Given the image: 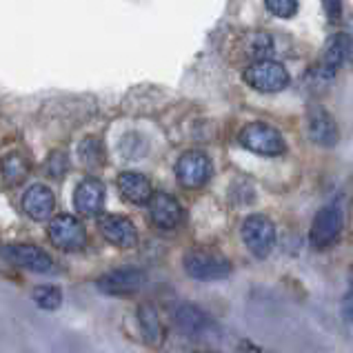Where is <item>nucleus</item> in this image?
<instances>
[{"instance_id":"7ed1b4c3","label":"nucleus","mask_w":353,"mask_h":353,"mask_svg":"<svg viewBox=\"0 0 353 353\" xmlns=\"http://www.w3.org/2000/svg\"><path fill=\"white\" fill-rule=\"evenodd\" d=\"M238 140L242 147L256 156L276 158L287 151V143H285V138H282V134L276 127H271L267 123H251L247 127H242Z\"/></svg>"},{"instance_id":"1a4fd4ad","label":"nucleus","mask_w":353,"mask_h":353,"mask_svg":"<svg viewBox=\"0 0 353 353\" xmlns=\"http://www.w3.org/2000/svg\"><path fill=\"white\" fill-rule=\"evenodd\" d=\"M5 258L16 267H23L34 274H49L54 269V258L45 249L36 245H25V242H14L5 247Z\"/></svg>"},{"instance_id":"423d86ee","label":"nucleus","mask_w":353,"mask_h":353,"mask_svg":"<svg viewBox=\"0 0 353 353\" xmlns=\"http://www.w3.org/2000/svg\"><path fill=\"white\" fill-rule=\"evenodd\" d=\"M240 236L245 247L254 254L258 260H265L271 256L276 247V225L267 216H249L240 227Z\"/></svg>"},{"instance_id":"6ab92c4d","label":"nucleus","mask_w":353,"mask_h":353,"mask_svg":"<svg viewBox=\"0 0 353 353\" xmlns=\"http://www.w3.org/2000/svg\"><path fill=\"white\" fill-rule=\"evenodd\" d=\"M32 298L43 311H56L63 305V291L56 285H38L32 291Z\"/></svg>"},{"instance_id":"2eb2a0df","label":"nucleus","mask_w":353,"mask_h":353,"mask_svg":"<svg viewBox=\"0 0 353 353\" xmlns=\"http://www.w3.org/2000/svg\"><path fill=\"white\" fill-rule=\"evenodd\" d=\"M20 207H23L25 216H29L32 220H49L54 214V209H56V198H54L49 187L34 185L23 194Z\"/></svg>"},{"instance_id":"aec40b11","label":"nucleus","mask_w":353,"mask_h":353,"mask_svg":"<svg viewBox=\"0 0 353 353\" xmlns=\"http://www.w3.org/2000/svg\"><path fill=\"white\" fill-rule=\"evenodd\" d=\"M29 174V165L27 160L20 154H7L3 160V176L7 185H18L23 183Z\"/></svg>"},{"instance_id":"412c9836","label":"nucleus","mask_w":353,"mask_h":353,"mask_svg":"<svg viewBox=\"0 0 353 353\" xmlns=\"http://www.w3.org/2000/svg\"><path fill=\"white\" fill-rule=\"evenodd\" d=\"M340 314H342V322H345V327L349 331H353V267L349 269L345 296H342V302H340Z\"/></svg>"},{"instance_id":"20e7f679","label":"nucleus","mask_w":353,"mask_h":353,"mask_svg":"<svg viewBox=\"0 0 353 353\" xmlns=\"http://www.w3.org/2000/svg\"><path fill=\"white\" fill-rule=\"evenodd\" d=\"M147 285V274L140 267H118L96 280L100 294L112 298H129Z\"/></svg>"},{"instance_id":"dca6fc26","label":"nucleus","mask_w":353,"mask_h":353,"mask_svg":"<svg viewBox=\"0 0 353 353\" xmlns=\"http://www.w3.org/2000/svg\"><path fill=\"white\" fill-rule=\"evenodd\" d=\"M309 138L311 143H316L320 147H334L338 143V125L336 120L329 116L325 107H311L309 109Z\"/></svg>"},{"instance_id":"9d476101","label":"nucleus","mask_w":353,"mask_h":353,"mask_svg":"<svg viewBox=\"0 0 353 353\" xmlns=\"http://www.w3.org/2000/svg\"><path fill=\"white\" fill-rule=\"evenodd\" d=\"M171 320H174V325L180 334L191 336V338L207 336L209 331L214 329V322L207 316V311L191 305V302H178V305L171 309Z\"/></svg>"},{"instance_id":"a211bd4d","label":"nucleus","mask_w":353,"mask_h":353,"mask_svg":"<svg viewBox=\"0 0 353 353\" xmlns=\"http://www.w3.org/2000/svg\"><path fill=\"white\" fill-rule=\"evenodd\" d=\"M136 318H138V327H140V334L147 340V345L151 347H160L165 342V325L163 320L158 316V309L154 305H140L136 311Z\"/></svg>"},{"instance_id":"4468645a","label":"nucleus","mask_w":353,"mask_h":353,"mask_svg":"<svg viewBox=\"0 0 353 353\" xmlns=\"http://www.w3.org/2000/svg\"><path fill=\"white\" fill-rule=\"evenodd\" d=\"M74 207L83 216H98L105 207V185L98 178H85L74 191Z\"/></svg>"},{"instance_id":"b1692460","label":"nucleus","mask_w":353,"mask_h":353,"mask_svg":"<svg viewBox=\"0 0 353 353\" xmlns=\"http://www.w3.org/2000/svg\"><path fill=\"white\" fill-rule=\"evenodd\" d=\"M242 353H269V351L260 349V347H254V345H242Z\"/></svg>"},{"instance_id":"9b49d317","label":"nucleus","mask_w":353,"mask_h":353,"mask_svg":"<svg viewBox=\"0 0 353 353\" xmlns=\"http://www.w3.org/2000/svg\"><path fill=\"white\" fill-rule=\"evenodd\" d=\"M345 63H353V49H351V38L347 32H340L329 38L325 45V52L320 58V76L322 78H334L338 69Z\"/></svg>"},{"instance_id":"5701e85b","label":"nucleus","mask_w":353,"mask_h":353,"mask_svg":"<svg viewBox=\"0 0 353 353\" xmlns=\"http://www.w3.org/2000/svg\"><path fill=\"white\" fill-rule=\"evenodd\" d=\"M322 5H325V14L331 23H340L342 18V0H322Z\"/></svg>"},{"instance_id":"0eeeda50","label":"nucleus","mask_w":353,"mask_h":353,"mask_svg":"<svg viewBox=\"0 0 353 353\" xmlns=\"http://www.w3.org/2000/svg\"><path fill=\"white\" fill-rule=\"evenodd\" d=\"M52 242L63 251H80L87 245V231L80 225V220L69 216V214H60L52 218L47 229Z\"/></svg>"},{"instance_id":"f257e3e1","label":"nucleus","mask_w":353,"mask_h":353,"mask_svg":"<svg viewBox=\"0 0 353 353\" xmlns=\"http://www.w3.org/2000/svg\"><path fill=\"white\" fill-rule=\"evenodd\" d=\"M183 269L189 278L200 282L225 280L231 276L234 265L227 256L214 249H189L183 258Z\"/></svg>"},{"instance_id":"f3484780","label":"nucleus","mask_w":353,"mask_h":353,"mask_svg":"<svg viewBox=\"0 0 353 353\" xmlns=\"http://www.w3.org/2000/svg\"><path fill=\"white\" fill-rule=\"evenodd\" d=\"M118 189H120V196L134 205H149L151 198H154L151 183L143 174H136V171H125V174H120Z\"/></svg>"},{"instance_id":"ddd939ff","label":"nucleus","mask_w":353,"mask_h":353,"mask_svg":"<svg viewBox=\"0 0 353 353\" xmlns=\"http://www.w3.org/2000/svg\"><path fill=\"white\" fill-rule=\"evenodd\" d=\"M149 216L154 220V225L158 229H176L185 218V211L180 207V203L169 194H154L149 203Z\"/></svg>"},{"instance_id":"f8f14e48","label":"nucleus","mask_w":353,"mask_h":353,"mask_svg":"<svg viewBox=\"0 0 353 353\" xmlns=\"http://www.w3.org/2000/svg\"><path fill=\"white\" fill-rule=\"evenodd\" d=\"M98 229L114 247L131 249L138 245V229L127 216L120 214H107L98 220Z\"/></svg>"},{"instance_id":"4be33fe9","label":"nucleus","mask_w":353,"mask_h":353,"mask_svg":"<svg viewBox=\"0 0 353 353\" xmlns=\"http://www.w3.org/2000/svg\"><path fill=\"white\" fill-rule=\"evenodd\" d=\"M265 7L278 18H291L298 12V0H265Z\"/></svg>"},{"instance_id":"6e6552de","label":"nucleus","mask_w":353,"mask_h":353,"mask_svg":"<svg viewBox=\"0 0 353 353\" xmlns=\"http://www.w3.org/2000/svg\"><path fill=\"white\" fill-rule=\"evenodd\" d=\"M176 176L185 189H200L211 178V160L203 151H187L178 158Z\"/></svg>"},{"instance_id":"f03ea898","label":"nucleus","mask_w":353,"mask_h":353,"mask_svg":"<svg viewBox=\"0 0 353 353\" xmlns=\"http://www.w3.org/2000/svg\"><path fill=\"white\" fill-rule=\"evenodd\" d=\"M345 229V209L340 203H329L322 207L309 229V242L314 249L334 247Z\"/></svg>"},{"instance_id":"39448f33","label":"nucleus","mask_w":353,"mask_h":353,"mask_svg":"<svg viewBox=\"0 0 353 353\" xmlns=\"http://www.w3.org/2000/svg\"><path fill=\"white\" fill-rule=\"evenodd\" d=\"M245 83L249 87H254L256 92L262 94H276L282 92V89L289 87V72L285 65L276 63V60H256L254 65L245 69Z\"/></svg>"}]
</instances>
